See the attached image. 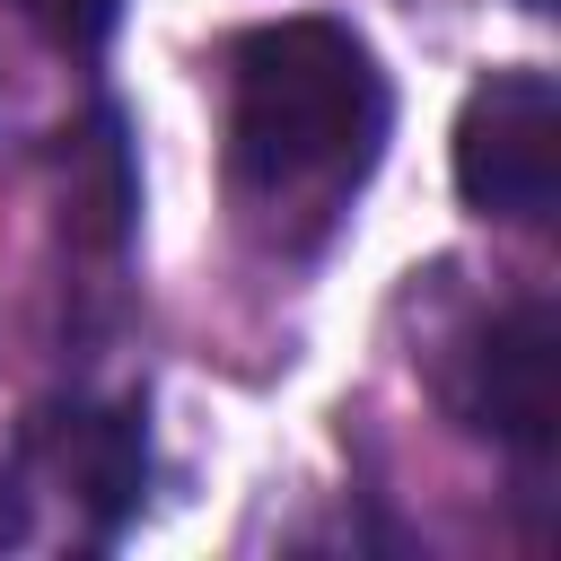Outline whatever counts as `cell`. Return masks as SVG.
I'll return each instance as SVG.
<instances>
[{"label": "cell", "instance_id": "6da1fadb", "mask_svg": "<svg viewBox=\"0 0 561 561\" xmlns=\"http://www.w3.org/2000/svg\"><path fill=\"white\" fill-rule=\"evenodd\" d=\"M394 88L342 18H272L228 44V193L280 237L316 245L377 175Z\"/></svg>", "mask_w": 561, "mask_h": 561}, {"label": "cell", "instance_id": "7a4b0ae2", "mask_svg": "<svg viewBox=\"0 0 561 561\" xmlns=\"http://www.w3.org/2000/svg\"><path fill=\"white\" fill-rule=\"evenodd\" d=\"M456 193L473 219L543 228L561 202V88L543 70H491L473 79L456 114Z\"/></svg>", "mask_w": 561, "mask_h": 561}, {"label": "cell", "instance_id": "3957f363", "mask_svg": "<svg viewBox=\"0 0 561 561\" xmlns=\"http://www.w3.org/2000/svg\"><path fill=\"white\" fill-rule=\"evenodd\" d=\"M438 394L465 430H482L517 456H543L561 430V324H552V307L517 298L500 316H473L438 368Z\"/></svg>", "mask_w": 561, "mask_h": 561}, {"label": "cell", "instance_id": "277c9868", "mask_svg": "<svg viewBox=\"0 0 561 561\" xmlns=\"http://www.w3.org/2000/svg\"><path fill=\"white\" fill-rule=\"evenodd\" d=\"M18 491H53L88 517V535H114L149 491V430L131 403H44L18 438Z\"/></svg>", "mask_w": 561, "mask_h": 561}, {"label": "cell", "instance_id": "5b68a950", "mask_svg": "<svg viewBox=\"0 0 561 561\" xmlns=\"http://www.w3.org/2000/svg\"><path fill=\"white\" fill-rule=\"evenodd\" d=\"M9 9L61 53H105V35L123 26V0H9Z\"/></svg>", "mask_w": 561, "mask_h": 561}, {"label": "cell", "instance_id": "8992f818", "mask_svg": "<svg viewBox=\"0 0 561 561\" xmlns=\"http://www.w3.org/2000/svg\"><path fill=\"white\" fill-rule=\"evenodd\" d=\"M26 535V491H18V473H0V543H18Z\"/></svg>", "mask_w": 561, "mask_h": 561}, {"label": "cell", "instance_id": "52a82bcc", "mask_svg": "<svg viewBox=\"0 0 561 561\" xmlns=\"http://www.w3.org/2000/svg\"><path fill=\"white\" fill-rule=\"evenodd\" d=\"M517 9H535V18H543V9H552V0H517Z\"/></svg>", "mask_w": 561, "mask_h": 561}]
</instances>
